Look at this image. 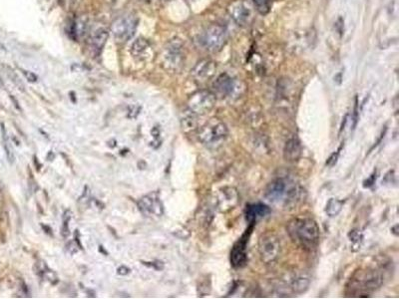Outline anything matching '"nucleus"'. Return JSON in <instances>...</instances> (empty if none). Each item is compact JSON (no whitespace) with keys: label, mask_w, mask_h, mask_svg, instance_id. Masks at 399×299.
<instances>
[{"label":"nucleus","mask_w":399,"mask_h":299,"mask_svg":"<svg viewBox=\"0 0 399 299\" xmlns=\"http://www.w3.org/2000/svg\"><path fill=\"white\" fill-rule=\"evenodd\" d=\"M252 2L260 14L267 15L272 8L273 0H252Z\"/></svg>","instance_id":"23"},{"label":"nucleus","mask_w":399,"mask_h":299,"mask_svg":"<svg viewBox=\"0 0 399 299\" xmlns=\"http://www.w3.org/2000/svg\"><path fill=\"white\" fill-rule=\"evenodd\" d=\"M130 52L131 55L139 61L149 60L153 55L151 44L144 38L136 39L131 46Z\"/></svg>","instance_id":"17"},{"label":"nucleus","mask_w":399,"mask_h":299,"mask_svg":"<svg viewBox=\"0 0 399 299\" xmlns=\"http://www.w3.org/2000/svg\"><path fill=\"white\" fill-rule=\"evenodd\" d=\"M300 196L299 186L295 180L288 178L274 179L266 189L265 198L274 205L287 206L295 203Z\"/></svg>","instance_id":"2"},{"label":"nucleus","mask_w":399,"mask_h":299,"mask_svg":"<svg viewBox=\"0 0 399 299\" xmlns=\"http://www.w3.org/2000/svg\"><path fill=\"white\" fill-rule=\"evenodd\" d=\"M160 129L158 128V127H154L153 129H152V131H151V134H152V136L155 138V139H158L159 138V136H160Z\"/></svg>","instance_id":"33"},{"label":"nucleus","mask_w":399,"mask_h":299,"mask_svg":"<svg viewBox=\"0 0 399 299\" xmlns=\"http://www.w3.org/2000/svg\"><path fill=\"white\" fill-rule=\"evenodd\" d=\"M181 125L185 132H191L197 128V115L189 108L181 116Z\"/></svg>","instance_id":"20"},{"label":"nucleus","mask_w":399,"mask_h":299,"mask_svg":"<svg viewBox=\"0 0 399 299\" xmlns=\"http://www.w3.org/2000/svg\"><path fill=\"white\" fill-rule=\"evenodd\" d=\"M229 13L235 22L240 26L249 24L252 19L249 5L244 0H237L229 6Z\"/></svg>","instance_id":"11"},{"label":"nucleus","mask_w":399,"mask_h":299,"mask_svg":"<svg viewBox=\"0 0 399 299\" xmlns=\"http://www.w3.org/2000/svg\"><path fill=\"white\" fill-rule=\"evenodd\" d=\"M259 252L263 263L267 265L275 263L280 254V240L278 237L272 232L262 235L259 239Z\"/></svg>","instance_id":"4"},{"label":"nucleus","mask_w":399,"mask_h":299,"mask_svg":"<svg viewBox=\"0 0 399 299\" xmlns=\"http://www.w3.org/2000/svg\"><path fill=\"white\" fill-rule=\"evenodd\" d=\"M22 72H23L24 76L26 77V79L28 81H30V82H36V81H37V76H36L34 73L28 72V71H25V70H22Z\"/></svg>","instance_id":"30"},{"label":"nucleus","mask_w":399,"mask_h":299,"mask_svg":"<svg viewBox=\"0 0 399 299\" xmlns=\"http://www.w3.org/2000/svg\"><path fill=\"white\" fill-rule=\"evenodd\" d=\"M348 239H349V240L351 241L352 246H353V247H356V248L358 249V248H360L362 239H364V236H362V234H361L360 232H358V231H356V230H352V231H350V233L348 234ZM357 249H356V250H357Z\"/></svg>","instance_id":"25"},{"label":"nucleus","mask_w":399,"mask_h":299,"mask_svg":"<svg viewBox=\"0 0 399 299\" xmlns=\"http://www.w3.org/2000/svg\"><path fill=\"white\" fill-rule=\"evenodd\" d=\"M352 286L349 287L354 290L352 293L356 292L359 289V294H365V297H368L367 293L373 292L382 284V277L379 273L374 270H368L364 273H359V276L352 279Z\"/></svg>","instance_id":"6"},{"label":"nucleus","mask_w":399,"mask_h":299,"mask_svg":"<svg viewBox=\"0 0 399 299\" xmlns=\"http://www.w3.org/2000/svg\"><path fill=\"white\" fill-rule=\"evenodd\" d=\"M117 273L119 274V275H127V274H129L130 273V269L127 268V267H125V266H122V267H120L118 269H117Z\"/></svg>","instance_id":"31"},{"label":"nucleus","mask_w":399,"mask_h":299,"mask_svg":"<svg viewBox=\"0 0 399 299\" xmlns=\"http://www.w3.org/2000/svg\"><path fill=\"white\" fill-rule=\"evenodd\" d=\"M239 201V195L235 188L226 186L221 189L219 201H217V207L222 211H228L236 207Z\"/></svg>","instance_id":"16"},{"label":"nucleus","mask_w":399,"mask_h":299,"mask_svg":"<svg viewBox=\"0 0 399 299\" xmlns=\"http://www.w3.org/2000/svg\"><path fill=\"white\" fill-rule=\"evenodd\" d=\"M228 41V33L224 26L214 24L208 27L200 37L201 45L208 51H220Z\"/></svg>","instance_id":"3"},{"label":"nucleus","mask_w":399,"mask_h":299,"mask_svg":"<svg viewBox=\"0 0 399 299\" xmlns=\"http://www.w3.org/2000/svg\"><path fill=\"white\" fill-rule=\"evenodd\" d=\"M71 218V211L66 210L64 212L63 215V224H62V228H61V235L64 238H67L69 236V227H68V223L70 221Z\"/></svg>","instance_id":"26"},{"label":"nucleus","mask_w":399,"mask_h":299,"mask_svg":"<svg viewBox=\"0 0 399 299\" xmlns=\"http://www.w3.org/2000/svg\"><path fill=\"white\" fill-rule=\"evenodd\" d=\"M252 224H249L248 230L245 235L234 244L231 250V264L235 269H240L246 266L247 263V253H246V244L248 241L249 235L252 230Z\"/></svg>","instance_id":"9"},{"label":"nucleus","mask_w":399,"mask_h":299,"mask_svg":"<svg viewBox=\"0 0 399 299\" xmlns=\"http://www.w3.org/2000/svg\"><path fill=\"white\" fill-rule=\"evenodd\" d=\"M340 149H341V148H339L338 151L333 153V154L330 156V158L328 159V161H326V166L334 167V166L338 163V157H339V151H340Z\"/></svg>","instance_id":"27"},{"label":"nucleus","mask_w":399,"mask_h":299,"mask_svg":"<svg viewBox=\"0 0 399 299\" xmlns=\"http://www.w3.org/2000/svg\"><path fill=\"white\" fill-rule=\"evenodd\" d=\"M213 88L217 95L222 97H232V95H235L241 87L239 83L228 74H222L214 82Z\"/></svg>","instance_id":"12"},{"label":"nucleus","mask_w":399,"mask_h":299,"mask_svg":"<svg viewBox=\"0 0 399 299\" xmlns=\"http://www.w3.org/2000/svg\"><path fill=\"white\" fill-rule=\"evenodd\" d=\"M143 264L148 266V267L153 268V269H156V270H162V269H164V265H163V263H161V261H155V263H149V264L143 263Z\"/></svg>","instance_id":"28"},{"label":"nucleus","mask_w":399,"mask_h":299,"mask_svg":"<svg viewBox=\"0 0 399 299\" xmlns=\"http://www.w3.org/2000/svg\"><path fill=\"white\" fill-rule=\"evenodd\" d=\"M1 133H2V138H3V143H4V150H5V153H6L7 159H8V161H9V163L12 164V163L14 162L15 157H14V153H13V150H12L10 141H9V139H8V136H7L6 129H5V127H4L3 124H1Z\"/></svg>","instance_id":"22"},{"label":"nucleus","mask_w":399,"mask_h":299,"mask_svg":"<svg viewBox=\"0 0 399 299\" xmlns=\"http://www.w3.org/2000/svg\"><path fill=\"white\" fill-rule=\"evenodd\" d=\"M163 65L171 72H179L184 65L183 46L179 40H172L163 53Z\"/></svg>","instance_id":"5"},{"label":"nucleus","mask_w":399,"mask_h":299,"mask_svg":"<svg viewBox=\"0 0 399 299\" xmlns=\"http://www.w3.org/2000/svg\"><path fill=\"white\" fill-rule=\"evenodd\" d=\"M137 27V20L132 15L121 16L117 18L112 26L111 32L116 42L124 43L132 38Z\"/></svg>","instance_id":"7"},{"label":"nucleus","mask_w":399,"mask_h":299,"mask_svg":"<svg viewBox=\"0 0 399 299\" xmlns=\"http://www.w3.org/2000/svg\"><path fill=\"white\" fill-rule=\"evenodd\" d=\"M286 231L292 240L304 249L311 250L318 244L320 231L318 224L312 218H294L288 221Z\"/></svg>","instance_id":"1"},{"label":"nucleus","mask_w":399,"mask_h":299,"mask_svg":"<svg viewBox=\"0 0 399 299\" xmlns=\"http://www.w3.org/2000/svg\"><path fill=\"white\" fill-rule=\"evenodd\" d=\"M108 36H109V33L104 28H99L90 35L89 39H88V44L94 53L99 54L102 51V49L108 39Z\"/></svg>","instance_id":"19"},{"label":"nucleus","mask_w":399,"mask_h":299,"mask_svg":"<svg viewBox=\"0 0 399 299\" xmlns=\"http://www.w3.org/2000/svg\"><path fill=\"white\" fill-rule=\"evenodd\" d=\"M139 1H142V2H149L150 0H139Z\"/></svg>","instance_id":"34"},{"label":"nucleus","mask_w":399,"mask_h":299,"mask_svg":"<svg viewBox=\"0 0 399 299\" xmlns=\"http://www.w3.org/2000/svg\"><path fill=\"white\" fill-rule=\"evenodd\" d=\"M216 65L214 61L205 59L200 61L192 70V76L200 83L210 80L215 73Z\"/></svg>","instance_id":"14"},{"label":"nucleus","mask_w":399,"mask_h":299,"mask_svg":"<svg viewBox=\"0 0 399 299\" xmlns=\"http://www.w3.org/2000/svg\"><path fill=\"white\" fill-rule=\"evenodd\" d=\"M215 95L208 90H201L193 94L188 101V108L196 115H205L215 107Z\"/></svg>","instance_id":"8"},{"label":"nucleus","mask_w":399,"mask_h":299,"mask_svg":"<svg viewBox=\"0 0 399 299\" xmlns=\"http://www.w3.org/2000/svg\"><path fill=\"white\" fill-rule=\"evenodd\" d=\"M375 179H376V174L374 173L364 182L365 188H370V186H372L374 184V182H375Z\"/></svg>","instance_id":"29"},{"label":"nucleus","mask_w":399,"mask_h":299,"mask_svg":"<svg viewBox=\"0 0 399 299\" xmlns=\"http://www.w3.org/2000/svg\"><path fill=\"white\" fill-rule=\"evenodd\" d=\"M137 205H138L139 210L145 216H149L152 213H155L157 215H162L164 212L163 205L156 193H152L148 196L143 197L138 202Z\"/></svg>","instance_id":"13"},{"label":"nucleus","mask_w":399,"mask_h":299,"mask_svg":"<svg viewBox=\"0 0 399 299\" xmlns=\"http://www.w3.org/2000/svg\"><path fill=\"white\" fill-rule=\"evenodd\" d=\"M271 208L263 203H256V204H247L245 209L246 219L249 224H255L262 218L268 216L271 213Z\"/></svg>","instance_id":"15"},{"label":"nucleus","mask_w":399,"mask_h":299,"mask_svg":"<svg viewBox=\"0 0 399 299\" xmlns=\"http://www.w3.org/2000/svg\"><path fill=\"white\" fill-rule=\"evenodd\" d=\"M140 107H137L136 108V110L133 108V110H131L130 112H129V115H128V117L129 118H132V119H136L137 118V116L139 115V113H140Z\"/></svg>","instance_id":"32"},{"label":"nucleus","mask_w":399,"mask_h":299,"mask_svg":"<svg viewBox=\"0 0 399 299\" xmlns=\"http://www.w3.org/2000/svg\"><path fill=\"white\" fill-rule=\"evenodd\" d=\"M229 130L226 124L223 122H217L207 127H204L199 134V139L207 145L215 144L227 138Z\"/></svg>","instance_id":"10"},{"label":"nucleus","mask_w":399,"mask_h":299,"mask_svg":"<svg viewBox=\"0 0 399 299\" xmlns=\"http://www.w3.org/2000/svg\"><path fill=\"white\" fill-rule=\"evenodd\" d=\"M343 204H344L343 201L334 199V198L330 199L325 207L326 214H328L330 217H335V216L338 215L343 208Z\"/></svg>","instance_id":"21"},{"label":"nucleus","mask_w":399,"mask_h":299,"mask_svg":"<svg viewBox=\"0 0 399 299\" xmlns=\"http://www.w3.org/2000/svg\"><path fill=\"white\" fill-rule=\"evenodd\" d=\"M292 286H293V289H294L295 292H297V293H303V292H305V291L308 288V286H309V279L307 278V277H304V276L298 277V278H296V279L293 281Z\"/></svg>","instance_id":"24"},{"label":"nucleus","mask_w":399,"mask_h":299,"mask_svg":"<svg viewBox=\"0 0 399 299\" xmlns=\"http://www.w3.org/2000/svg\"><path fill=\"white\" fill-rule=\"evenodd\" d=\"M302 155V144L301 141L294 137L289 139L283 148V158L288 162L297 161Z\"/></svg>","instance_id":"18"}]
</instances>
